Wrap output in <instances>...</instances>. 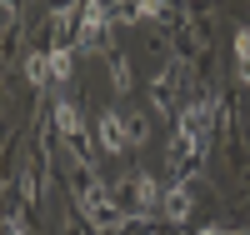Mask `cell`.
Listing matches in <instances>:
<instances>
[{
  "label": "cell",
  "instance_id": "obj_2",
  "mask_svg": "<svg viewBox=\"0 0 250 235\" xmlns=\"http://www.w3.org/2000/svg\"><path fill=\"white\" fill-rule=\"evenodd\" d=\"M80 205H85V215H90V225L95 230H115L125 215L110 205V195H105V185L100 180H90V185H80Z\"/></svg>",
  "mask_w": 250,
  "mask_h": 235
},
{
  "label": "cell",
  "instance_id": "obj_11",
  "mask_svg": "<svg viewBox=\"0 0 250 235\" xmlns=\"http://www.w3.org/2000/svg\"><path fill=\"white\" fill-rule=\"evenodd\" d=\"M5 235H25V220H10V225H5Z\"/></svg>",
  "mask_w": 250,
  "mask_h": 235
},
{
  "label": "cell",
  "instance_id": "obj_5",
  "mask_svg": "<svg viewBox=\"0 0 250 235\" xmlns=\"http://www.w3.org/2000/svg\"><path fill=\"white\" fill-rule=\"evenodd\" d=\"M160 210H165V215H170V220H185V215H190V180H175L170 190H165Z\"/></svg>",
  "mask_w": 250,
  "mask_h": 235
},
{
  "label": "cell",
  "instance_id": "obj_6",
  "mask_svg": "<svg viewBox=\"0 0 250 235\" xmlns=\"http://www.w3.org/2000/svg\"><path fill=\"white\" fill-rule=\"evenodd\" d=\"M160 200H165L160 180H155V175H135V210H140V215H150Z\"/></svg>",
  "mask_w": 250,
  "mask_h": 235
},
{
  "label": "cell",
  "instance_id": "obj_3",
  "mask_svg": "<svg viewBox=\"0 0 250 235\" xmlns=\"http://www.w3.org/2000/svg\"><path fill=\"white\" fill-rule=\"evenodd\" d=\"M105 40V0H85V10H80V30H75V45H100Z\"/></svg>",
  "mask_w": 250,
  "mask_h": 235
},
{
  "label": "cell",
  "instance_id": "obj_1",
  "mask_svg": "<svg viewBox=\"0 0 250 235\" xmlns=\"http://www.w3.org/2000/svg\"><path fill=\"white\" fill-rule=\"evenodd\" d=\"M210 130H215V105L210 100H195L190 110L180 115L175 125V145H170V160L185 170V165H195V155L210 145Z\"/></svg>",
  "mask_w": 250,
  "mask_h": 235
},
{
  "label": "cell",
  "instance_id": "obj_4",
  "mask_svg": "<svg viewBox=\"0 0 250 235\" xmlns=\"http://www.w3.org/2000/svg\"><path fill=\"white\" fill-rule=\"evenodd\" d=\"M125 140H130V125H125L115 110H105V115H100V145H105L110 155H120V150H125Z\"/></svg>",
  "mask_w": 250,
  "mask_h": 235
},
{
  "label": "cell",
  "instance_id": "obj_7",
  "mask_svg": "<svg viewBox=\"0 0 250 235\" xmlns=\"http://www.w3.org/2000/svg\"><path fill=\"white\" fill-rule=\"evenodd\" d=\"M55 125H60V135H80V110H75V100H55Z\"/></svg>",
  "mask_w": 250,
  "mask_h": 235
},
{
  "label": "cell",
  "instance_id": "obj_8",
  "mask_svg": "<svg viewBox=\"0 0 250 235\" xmlns=\"http://www.w3.org/2000/svg\"><path fill=\"white\" fill-rule=\"evenodd\" d=\"M235 65H240V80L250 85V30L235 35Z\"/></svg>",
  "mask_w": 250,
  "mask_h": 235
},
{
  "label": "cell",
  "instance_id": "obj_9",
  "mask_svg": "<svg viewBox=\"0 0 250 235\" xmlns=\"http://www.w3.org/2000/svg\"><path fill=\"white\" fill-rule=\"evenodd\" d=\"M45 60H50V80H65L70 75V50H50Z\"/></svg>",
  "mask_w": 250,
  "mask_h": 235
},
{
  "label": "cell",
  "instance_id": "obj_10",
  "mask_svg": "<svg viewBox=\"0 0 250 235\" xmlns=\"http://www.w3.org/2000/svg\"><path fill=\"white\" fill-rule=\"evenodd\" d=\"M25 70H30L35 85H45V80H50V60H45V55H30V60H25Z\"/></svg>",
  "mask_w": 250,
  "mask_h": 235
}]
</instances>
